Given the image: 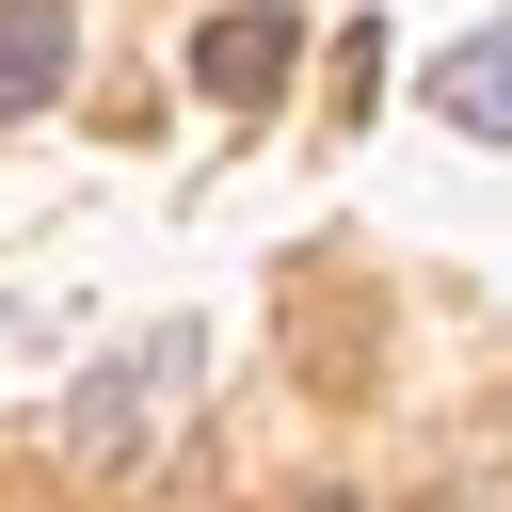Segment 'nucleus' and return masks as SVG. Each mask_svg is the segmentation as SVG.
Returning <instances> with one entry per match:
<instances>
[{
    "label": "nucleus",
    "instance_id": "f257e3e1",
    "mask_svg": "<svg viewBox=\"0 0 512 512\" xmlns=\"http://www.w3.org/2000/svg\"><path fill=\"white\" fill-rule=\"evenodd\" d=\"M288 64H304V16H288V0H240V16H208V32H192V80H208L224 112H272V96H288Z\"/></svg>",
    "mask_w": 512,
    "mask_h": 512
},
{
    "label": "nucleus",
    "instance_id": "f03ea898",
    "mask_svg": "<svg viewBox=\"0 0 512 512\" xmlns=\"http://www.w3.org/2000/svg\"><path fill=\"white\" fill-rule=\"evenodd\" d=\"M64 64H80L64 0H0V112H48V96H64Z\"/></svg>",
    "mask_w": 512,
    "mask_h": 512
},
{
    "label": "nucleus",
    "instance_id": "7ed1b4c3",
    "mask_svg": "<svg viewBox=\"0 0 512 512\" xmlns=\"http://www.w3.org/2000/svg\"><path fill=\"white\" fill-rule=\"evenodd\" d=\"M432 112L480 128V144H512V32H464V48L432 64Z\"/></svg>",
    "mask_w": 512,
    "mask_h": 512
}]
</instances>
